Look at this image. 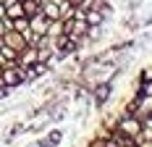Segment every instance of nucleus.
Instances as JSON below:
<instances>
[{"instance_id":"423d86ee","label":"nucleus","mask_w":152,"mask_h":147,"mask_svg":"<svg viewBox=\"0 0 152 147\" xmlns=\"http://www.w3.org/2000/svg\"><path fill=\"white\" fill-rule=\"evenodd\" d=\"M63 142V129H53L50 134H45L42 139H37L34 147H58Z\"/></svg>"},{"instance_id":"0eeeda50","label":"nucleus","mask_w":152,"mask_h":147,"mask_svg":"<svg viewBox=\"0 0 152 147\" xmlns=\"http://www.w3.org/2000/svg\"><path fill=\"white\" fill-rule=\"evenodd\" d=\"M66 32H63V21L61 18H55V21H50L47 24V32H45V37H50V40H58V37H63Z\"/></svg>"},{"instance_id":"4468645a","label":"nucleus","mask_w":152,"mask_h":147,"mask_svg":"<svg viewBox=\"0 0 152 147\" xmlns=\"http://www.w3.org/2000/svg\"><path fill=\"white\" fill-rule=\"evenodd\" d=\"M3 16H5V5L0 3V18H3Z\"/></svg>"},{"instance_id":"2eb2a0df","label":"nucleus","mask_w":152,"mask_h":147,"mask_svg":"<svg viewBox=\"0 0 152 147\" xmlns=\"http://www.w3.org/2000/svg\"><path fill=\"white\" fill-rule=\"evenodd\" d=\"M0 3H3V5H11V3H16V0H0Z\"/></svg>"},{"instance_id":"9d476101","label":"nucleus","mask_w":152,"mask_h":147,"mask_svg":"<svg viewBox=\"0 0 152 147\" xmlns=\"http://www.w3.org/2000/svg\"><path fill=\"white\" fill-rule=\"evenodd\" d=\"M13 29H16V32L29 29V18H26V16H21V18H13Z\"/></svg>"},{"instance_id":"39448f33","label":"nucleus","mask_w":152,"mask_h":147,"mask_svg":"<svg viewBox=\"0 0 152 147\" xmlns=\"http://www.w3.org/2000/svg\"><path fill=\"white\" fill-rule=\"evenodd\" d=\"M39 11L45 13L47 21L61 18V0H42V3H39Z\"/></svg>"},{"instance_id":"f03ea898","label":"nucleus","mask_w":152,"mask_h":147,"mask_svg":"<svg viewBox=\"0 0 152 147\" xmlns=\"http://www.w3.org/2000/svg\"><path fill=\"white\" fill-rule=\"evenodd\" d=\"M0 82L8 89L24 87V68H21L18 63H5V66L0 68Z\"/></svg>"},{"instance_id":"7ed1b4c3","label":"nucleus","mask_w":152,"mask_h":147,"mask_svg":"<svg viewBox=\"0 0 152 147\" xmlns=\"http://www.w3.org/2000/svg\"><path fill=\"white\" fill-rule=\"evenodd\" d=\"M0 40L8 45V47H13L16 53H21V50L26 47V40H24V34H21V32H16V29H8L3 37H0Z\"/></svg>"},{"instance_id":"9b49d317","label":"nucleus","mask_w":152,"mask_h":147,"mask_svg":"<svg viewBox=\"0 0 152 147\" xmlns=\"http://www.w3.org/2000/svg\"><path fill=\"white\" fill-rule=\"evenodd\" d=\"M84 147H105V137H97V134H94L92 139H87Z\"/></svg>"},{"instance_id":"1a4fd4ad","label":"nucleus","mask_w":152,"mask_h":147,"mask_svg":"<svg viewBox=\"0 0 152 147\" xmlns=\"http://www.w3.org/2000/svg\"><path fill=\"white\" fill-rule=\"evenodd\" d=\"M21 8H24V16L29 18L31 13H37V11H39V0H21Z\"/></svg>"},{"instance_id":"f257e3e1","label":"nucleus","mask_w":152,"mask_h":147,"mask_svg":"<svg viewBox=\"0 0 152 147\" xmlns=\"http://www.w3.org/2000/svg\"><path fill=\"white\" fill-rule=\"evenodd\" d=\"M115 129H118L123 137H129V139H137L139 132L144 129V123H142V118L131 116V113H118V118H115Z\"/></svg>"},{"instance_id":"ddd939ff","label":"nucleus","mask_w":152,"mask_h":147,"mask_svg":"<svg viewBox=\"0 0 152 147\" xmlns=\"http://www.w3.org/2000/svg\"><path fill=\"white\" fill-rule=\"evenodd\" d=\"M142 123H144V126H147V129H150V132H152V113H150V116H147V118H144Z\"/></svg>"},{"instance_id":"6e6552de","label":"nucleus","mask_w":152,"mask_h":147,"mask_svg":"<svg viewBox=\"0 0 152 147\" xmlns=\"http://www.w3.org/2000/svg\"><path fill=\"white\" fill-rule=\"evenodd\" d=\"M5 16L13 21V18H21L24 16V8H21V0H16V3H11V5H5Z\"/></svg>"},{"instance_id":"f8f14e48","label":"nucleus","mask_w":152,"mask_h":147,"mask_svg":"<svg viewBox=\"0 0 152 147\" xmlns=\"http://www.w3.org/2000/svg\"><path fill=\"white\" fill-rule=\"evenodd\" d=\"M139 82H152V63H150V66H144V68L139 71Z\"/></svg>"},{"instance_id":"20e7f679","label":"nucleus","mask_w":152,"mask_h":147,"mask_svg":"<svg viewBox=\"0 0 152 147\" xmlns=\"http://www.w3.org/2000/svg\"><path fill=\"white\" fill-rule=\"evenodd\" d=\"M47 24H50V21L45 18V13H42V11H37V13L29 16V29L34 32L37 37H42V34L47 32Z\"/></svg>"}]
</instances>
